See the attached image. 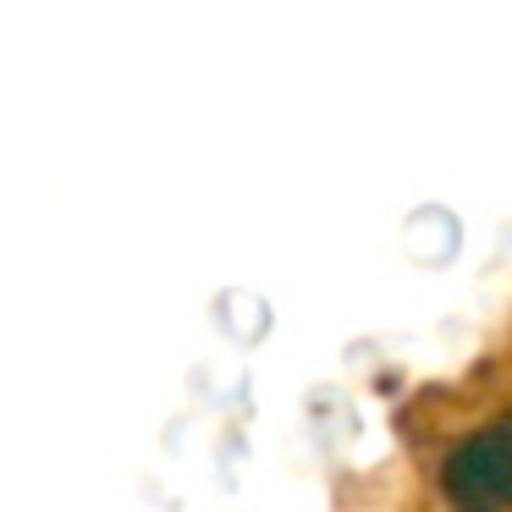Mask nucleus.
Masks as SVG:
<instances>
[{
	"mask_svg": "<svg viewBox=\"0 0 512 512\" xmlns=\"http://www.w3.org/2000/svg\"><path fill=\"white\" fill-rule=\"evenodd\" d=\"M441 490L463 512H512V413H496L446 452Z\"/></svg>",
	"mask_w": 512,
	"mask_h": 512,
	"instance_id": "nucleus-1",
	"label": "nucleus"
}]
</instances>
